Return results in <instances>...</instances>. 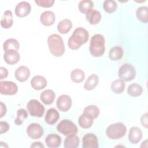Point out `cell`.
I'll return each mask as SVG.
<instances>
[{"instance_id": "cell-1", "label": "cell", "mask_w": 148, "mask_h": 148, "mask_svg": "<svg viewBox=\"0 0 148 148\" xmlns=\"http://www.w3.org/2000/svg\"><path fill=\"white\" fill-rule=\"evenodd\" d=\"M88 32L83 27H77L68 40V46L72 50H77L88 40Z\"/></svg>"}, {"instance_id": "cell-2", "label": "cell", "mask_w": 148, "mask_h": 148, "mask_svg": "<svg viewBox=\"0 0 148 148\" xmlns=\"http://www.w3.org/2000/svg\"><path fill=\"white\" fill-rule=\"evenodd\" d=\"M47 45L50 52L55 57H61L65 52L64 40L61 36L57 34L49 36Z\"/></svg>"}, {"instance_id": "cell-3", "label": "cell", "mask_w": 148, "mask_h": 148, "mask_svg": "<svg viewBox=\"0 0 148 148\" xmlns=\"http://www.w3.org/2000/svg\"><path fill=\"white\" fill-rule=\"evenodd\" d=\"M105 38L101 34L93 35L90 42L89 51L90 54L95 57H101L105 53Z\"/></svg>"}, {"instance_id": "cell-4", "label": "cell", "mask_w": 148, "mask_h": 148, "mask_svg": "<svg viewBox=\"0 0 148 148\" xmlns=\"http://www.w3.org/2000/svg\"><path fill=\"white\" fill-rule=\"evenodd\" d=\"M127 132L126 126L121 122L109 125L106 130V134L111 139H118L124 136Z\"/></svg>"}, {"instance_id": "cell-5", "label": "cell", "mask_w": 148, "mask_h": 148, "mask_svg": "<svg viewBox=\"0 0 148 148\" xmlns=\"http://www.w3.org/2000/svg\"><path fill=\"white\" fill-rule=\"evenodd\" d=\"M57 131L65 136L76 135L78 129L76 125L68 119L62 120L57 126Z\"/></svg>"}, {"instance_id": "cell-6", "label": "cell", "mask_w": 148, "mask_h": 148, "mask_svg": "<svg viewBox=\"0 0 148 148\" xmlns=\"http://www.w3.org/2000/svg\"><path fill=\"white\" fill-rule=\"evenodd\" d=\"M118 76L123 81H131L136 76L135 68L131 64H123L119 69Z\"/></svg>"}, {"instance_id": "cell-7", "label": "cell", "mask_w": 148, "mask_h": 148, "mask_svg": "<svg viewBox=\"0 0 148 148\" xmlns=\"http://www.w3.org/2000/svg\"><path fill=\"white\" fill-rule=\"evenodd\" d=\"M27 110L31 116L37 117H41L45 112L44 106L38 100L32 99L27 103Z\"/></svg>"}, {"instance_id": "cell-8", "label": "cell", "mask_w": 148, "mask_h": 148, "mask_svg": "<svg viewBox=\"0 0 148 148\" xmlns=\"http://www.w3.org/2000/svg\"><path fill=\"white\" fill-rule=\"evenodd\" d=\"M17 84L11 81H1L0 82V93L2 95H12L17 92Z\"/></svg>"}, {"instance_id": "cell-9", "label": "cell", "mask_w": 148, "mask_h": 148, "mask_svg": "<svg viewBox=\"0 0 148 148\" xmlns=\"http://www.w3.org/2000/svg\"><path fill=\"white\" fill-rule=\"evenodd\" d=\"M27 134L34 139L40 138L43 135V129L42 127L37 123H31L27 128Z\"/></svg>"}, {"instance_id": "cell-10", "label": "cell", "mask_w": 148, "mask_h": 148, "mask_svg": "<svg viewBox=\"0 0 148 148\" xmlns=\"http://www.w3.org/2000/svg\"><path fill=\"white\" fill-rule=\"evenodd\" d=\"M72 104V99L68 95L62 94L59 96L57 100L56 105L59 110L65 112L69 110Z\"/></svg>"}, {"instance_id": "cell-11", "label": "cell", "mask_w": 148, "mask_h": 148, "mask_svg": "<svg viewBox=\"0 0 148 148\" xmlns=\"http://www.w3.org/2000/svg\"><path fill=\"white\" fill-rule=\"evenodd\" d=\"M83 148H98V140L97 136L92 133L85 134L82 139Z\"/></svg>"}, {"instance_id": "cell-12", "label": "cell", "mask_w": 148, "mask_h": 148, "mask_svg": "<svg viewBox=\"0 0 148 148\" xmlns=\"http://www.w3.org/2000/svg\"><path fill=\"white\" fill-rule=\"evenodd\" d=\"M31 10V6L29 2L22 1L15 7V14L18 17H24L29 14Z\"/></svg>"}, {"instance_id": "cell-13", "label": "cell", "mask_w": 148, "mask_h": 148, "mask_svg": "<svg viewBox=\"0 0 148 148\" xmlns=\"http://www.w3.org/2000/svg\"><path fill=\"white\" fill-rule=\"evenodd\" d=\"M14 76L16 80L18 82H24L27 81L30 76V71L26 66H20L16 69L14 72Z\"/></svg>"}, {"instance_id": "cell-14", "label": "cell", "mask_w": 148, "mask_h": 148, "mask_svg": "<svg viewBox=\"0 0 148 148\" xmlns=\"http://www.w3.org/2000/svg\"><path fill=\"white\" fill-rule=\"evenodd\" d=\"M3 59L6 63L9 65H14L17 64L20 59L19 53L17 50H9L5 51L3 54Z\"/></svg>"}, {"instance_id": "cell-15", "label": "cell", "mask_w": 148, "mask_h": 148, "mask_svg": "<svg viewBox=\"0 0 148 148\" xmlns=\"http://www.w3.org/2000/svg\"><path fill=\"white\" fill-rule=\"evenodd\" d=\"M143 134L142 130L138 127H132L129 131L128 138L130 143L137 144L142 138Z\"/></svg>"}, {"instance_id": "cell-16", "label": "cell", "mask_w": 148, "mask_h": 148, "mask_svg": "<svg viewBox=\"0 0 148 148\" xmlns=\"http://www.w3.org/2000/svg\"><path fill=\"white\" fill-rule=\"evenodd\" d=\"M31 87L36 90H40L47 86V82L46 78L41 75H36L31 80Z\"/></svg>"}, {"instance_id": "cell-17", "label": "cell", "mask_w": 148, "mask_h": 148, "mask_svg": "<svg viewBox=\"0 0 148 148\" xmlns=\"http://www.w3.org/2000/svg\"><path fill=\"white\" fill-rule=\"evenodd\" d=\"M45 142L48 147L57 148L61 145V138L58 134H50L46 137Z\"/></svg>"}, {"instance_id": "cell-18", "label": "cell", "mask_w": 148, "mask_h": 148, "mask_svg": "<svg viewBox=\"0 0 148 148\" xmlns=\"http://www.w3.org/2000/svg\"><path fill=\"white\" fill-rule=\"evenodd\" d=\"M55 14L50 10L45 11L40 16V23L44 26L49 27L53 25L55 22Z\"/></svg>"}, {"instance_id": "cell-19", "label": "cell", "mask_w": 148, "mask_h": 148, "mask_svg": "<svg viewBox=\"0 0 148 148\" xmlns=\"http://www.w3.org/2000/svg\"><path fill=\"white\" fill-rule=\"evenodd\" d=\"M60 118V114L58 112L55 108H50L47 110L45 117V122L50 125L55 124Z\"/></svg>"}, {"instance_id": "cell-20", "label": "cell", "mask_w": 148, "mask_h": 148, "mask_svg": "<svg viewBox=\"0 0 148 148\" xmlns=\"http://www.w3.org/2000/svg\"><path fill=\"white\" fill-rule=\"evenodd\" d=\"M86 18L90 24L95 25L101 21V14L99 11L91 9L86 13Z\"/></svg>"}, {"instance_id": "cell-21", "label": "cell", "mask_w": 148, "mask_h": 148, "mask_svg": "<svg viewBox=\"0 0 148 148\" xmlns=\"http://www.w3.org/2000/svg\"><path fill=\"white\" fill-rule=\"evenodd\" d=\"M13 24V14L11 10H5L1 20V26L4 29L10 28Z\"/></svg>"}, {"instance_id": "cell-22", "label": "cell", "mask_w": 148, "mask_h": 148, "mask_svg": "<svg viewBox=\"0 0 148 148\" xmlns=\"http://www.w3.org/2000/svg\"><path fill=\"white\" fill-rule=\"evenodd\" d=\"M99 113L100 110L97 106L94 105H90L87 106L84 109L83 114L90 119L94 120L98 117Z\"/></svg>"}, {"instance_id": "cell-23", "label": "cell", "mask_w": 148, "mask_h": 148, "mask_svg": "<svg viewBox=\"0 0 148 148\" xmlns=\"http://www.w3.org/2000/svg\"><path fill=\"white\" fill-rule=\"evenodd\" d=\"M56 98L54 91L51 89H47L42 91L40 94V99L41 101L46 104L50 105L52 103Z\"/></svg>"}, {"instance_id": "cell-24", "label": "cell", "mask_w": 148, "mask_h": 148, "mask_svg": "<svg viewBox=\"0 0 148 148\" xmlns=\"http://www.w3.org/2000/svg\"><path fill=\"white\" fill-rule=\"evenodd\" d=\"M99 77L96 74H92L88 77L84 84V88L87 91L94 90L98 85Z\"/></svg>"}, {"instance_id": "cell-25", "label": "cell", "mask_w": 148, "mask_h": 148, "mask_svg": "<svg viewBox=\"0 0 148 148\" xmlns=\"http://www.w3.org/2000/svg\"><path fill=\"white\" fill-rule=\"evenodd\" d=\"M72 27V21L67 18L60 21L57 25L58 31L62 34L68 33Z\"/></svg>"}, {"instance_id": "cell-26", "label": "cell", "mask_w": 148, "mask_h": 148, "mask_svg": "<svg viewBox=\"0 0 148 148\" xmlns=\"http://www.w3.org/2000/svg\"><path fill=\"white\" fill-rule=\"evenodd\" d=\"M123 56V50L120 46L112 47L109 53V58L112 61H118Z\"/></svg>"}, {"instance_id": "cell-27", "label": "cell", "mask_w": 148, "mask_h": 148, "mask_svg": "<svg viewBox=\"0 0 148 148\" xmlns=\"http://www.w3.org/2000/svg\"><path fill=\"white\" fill-rule=\"evenodd\" d=\"M79 145V139L76 135L66 136L64 142L65 148H76Z\"/></svg>"}, {"instance_id": "cell-28", "label": "cell", "mask_w": 148, "mask_h": 148, "mask_svg": "<svg viewBox=\"0 0 148 148\" xmlns=\"http://www.w3.org/2000/svg\"><path fill=\"white\" fill-rule=\"evenodd\" d=\"M125 84L124 83V81H123L120 79H119L114 80L110 86V88L114 93L117 94H120L124 91L125 89Z\"/></svg>"}, {"instance_id": "cell-29", "label": "cell", "mask_w": 148, "mask_h": 148, "mask_svg": "<svg viewBox=\"0 0 148 148\" xmlns=\"http://www.w3.org/2000/svg\"><path fill=\"white\" fill-rule=\"evenodd\" d=\"M143 92L142 87L137 83H132L127 88V93L131 97H136L140 96Z\"/></svg>"}, {"instance_id": "cell-30", "label": "cell", "mask_w": 148, "mask_h": 148, "mask_svg": "<svg viewBox=\"0 0 148 148\" xmlns=\"http://www.w3.org/2000/svg\"><path fill=\"white\" fill-rule=\"evenodd\" d=\"M20 48V43L16 39L9 38L3 43V49L5 51L9 50H18Z\"/></svg>"}, {"instance_id": "cell-31", "label": "cell", "mask_w": 148, "mask_h": 148, "mask_svg": "<svg viewBox=\"0 0 148 148\" xmlns=\"http://www.w3.org/2000/svg\"><path fill=\"white\" fill-rule=\"evenodd\" d=\"M70 77L73 82L75 83H80L84 79L85 73L81 69L76 68L71 72Z\"/></svg>"}, {"instance_id": "cell-32", "label": "cell", "mask_w": 148, "mask_h": 148, "mask_svg": "<svg viewBox=\"0 0 148 148\" xmlns=\"http://www.w3.org/2000/svg\"><path fill=\"white\" fill-rule=\"evenodd\" d=\"M148 8L147 6H140L136 11V16L138 20L143 23L148 22Z\"/></svg>"}, {"instance_id": "cell-33", "label": "cell", "mask_w": 148, "mask_h": 148, "mask_svg": "<svg viewBox=\"0 0 148 148\" xmlns=\"http://www.w3.org/2000/svg\"><path fill=\"white\" fill-rule=\"evenodd\" d=\"M94 3L90 0H82L79 2L78 9L82 13H86L89 10L92 9Z\"/></svg>"}, {"instance_id": "cell-34", "label": "cell", "mask_w": 148, "mask_h": 148, "mask_svg": "<svg viewBox=\"0 0 148 148\" xmlns=\"http://www.w3.org/2000/svg\"><path fill=\"white\" fill-rule=\"evenodd\" d=\"M93 120H94L90 119L82 114L78 119V124L82 128L87 129L90 128L92 126L94 123Z\"/></svg>"}, {"instance_id": "cell-35", "label": "cell", "mask_w": 148, "mask_h": 148, "mask_svg": "<svg viewBox=\"0 0 148 148\" xmlns=\"http://www.w3.org/2000/svg\"><path fill=\"white\" fill-rule=\"evenodd\" d=\"M117 8V3L113 0H106L103 3V8L107 13H113L116 10Z\"/></svg>"}, {"instance_id": "cell-36", "label": "cell", "mask_w": 148, "mask_h": 148, "mask_svg": "<svg viewBox=\"0 0 148 148\" xmlns=\"http://www.w3.org/2000/svg\"><path fill=\"white\" fill-rule=\"evenodd\" d=\"M27 117L28 113L27 110L23 108L19 109L17 111V117L14 120V123L17 125H20Z\"/></svg>"}, {"instance_id": "cell-37", "label": "cell", "mask_w": 148, "mask_h": 148, "mask_svg": "<svg viewBox=\"0 0 148 148\" xmlns=\"http://www.w3.org/2000/svg\"><path fill=\"white\" fill-rule=\"evenodd\" d=\"M54 0H35V3L41 7L50 8L51 7L54 3Z\"/></svg>"}, {"instance_id": "cell-38", "label": "cell", "mask_w": 148, "mask_h": 148, "mask_svg": "<svg viewBox=\"0 0 148 148\" xmlns=\"http://www.w3.org/2000/svg\"><path fill=\"white\" fill-rule=\"evenodd\" d=\"M0 128H1L0 134H2L3 133H6L9 130L10 126L7 122L1 121H0Z\"/></svg>"}, {"instance_id": "cell-39", "label": "cell", "mask_w": 148, "mask_h": 148, "mask_svg": "<svg viewBox=\"0 0 148 148\" xmlns=\"http://www.w3.org/2000/svg\"><path fill=\"white\" fill-rule=\"evenodd\" d=\"M140 121L142 126L146 128H147L148 123H147V113H145V114L141 116Z\"/></svg>"}, {"instance_id": "cell-40", "label": "cell", "mask_w": 148, "mask_h": 148, "mask_svg": "<svg viewBox=\"0 0 148 148\" xmlns=\"http://www.w3.org/2000/svg\"><path fill=\"white\" fill-rule=\"evenodd\" d=\"M8 75V69L3 66L0 67V79L2 80L6 78Z\"/></svg>"}, {"instance_id": "cell-41", "label": "cell", "mask_w": 148, "mask_h": 148, "mask_svg": "<svg viewBox=\"0 0 148 148\" xmlns=\"http://www.w3.org/2000/svg\"><path fill=\"white\" fill-rule=\"evenodd\" d=\"M1 104V114H0V117L2 118L3 116L5 115L6 111H7V108L6 106L5 103H3L2 102H0Z\"/></svg>"}, {"instance_id": "cell-42", "label": "cell", "mask_w": 148, "mask_h": 148, "mask_svg": "<svg viewBox=\"0 0 148 148\" xmlns=\"http://www.w3.org/2000/svg\"><path fill=\"white\" fill-rule=\"evenodd\" d=\"M31 148L32 147H42V148H44V145L40 142H33L31 144Z\"/></svg>"}]
</instances>
